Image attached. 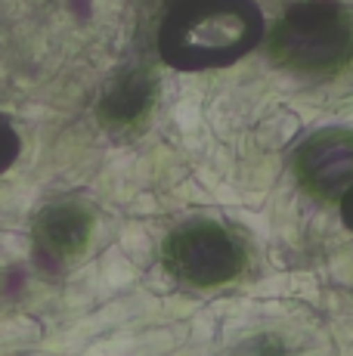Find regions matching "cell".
Wrapping results in <instances>:
<instances>
[{"mask_svg": "<svg viewBox=\"0 0 353 356\" xmlns=\"http://www.w3.org/2000/svg\"><path fill=\"white\" fill-rule=\"evenodd\" d=\"M341 214H344V223L353 229V183L344 189V195H341Z\"/></svg>", "mask_w": 353, "mask_h": 356, "instance_id": "cell-7", "label": "cell"}, {"mask_svg": "<svg viewBox=\"0 0 353 356\" xmlns=\"http://www.w3.org/2000/svg\"><path fill=\"white\" fill-rule=\"evenodd\" d=\"M90 214L78 204H56L47 208L38 220V245L47 257L53 260H72L87 248L90 238Z\"/></svg>", "mask_w": 353, "mask_h": 356, "instance_id": "cell-5", "label": "cell"}, {"mask_svg": "<svg viewBox=\"0 0 353 356\" xmlns=\"http://www.w3.org/2000/svg\"><path fill=\"white\" fill-rule=\"evenodd\" d=\"M165 264L176 279L199 289H214L239 276L245 251L214 220H192L174 229L165 242Z\"/></svg>", "mask_w": 353, "mask_h": 356, "instance_id": "cell-3", "label": "cell"}, {"mask_svg": "<svg viewBox=\"0 0 353 356\" xmlns=\"http://www.w3.org/2000/svg\"><path fill=\"white\" fill-rule=\"evenodd\" d=\"M270 50L291 72L329 78L353 56V19L325 0L297 3L276 22Z\"/></svg>", "mask_w": 353, "mask_h": 356, "instance_id": "cell-2", "label": "cell"}, {"mask_svg": "<svg viewBox=\"0 0 353 356\" xmlns=\"http://www.w3.org/2000/svg\"><path fill=\"white\" fill-rule=\"evenodd\" d=\"M16 149H19V143H16V136H13V130L0 121V170L16 159Z\"/></svg>", "mask_w": 353, "mask_h": 356, "instance_id": "cell-6", "label": "cell"}, {"mask_svg": "<svg viewBox=\"0 0 353 356\" xmlns=\"http://www.w3.org/2000/svg\"><path fill=\"white\" fill-rule=\"evenodd\" d=\"M301 183L316 198H341L353 183V134L350 130H319L295 155Z\"/></svg>", "mask_w": 353, "mask_h": 356, "instance_id": "cell-4", "label": "cell"}, {"mask_svg": "<svg viewBox=\"0 0 353 356\" xmlns=\"http://www.w3.org/2000/svg\"><path fill=\"white\" fill-rule=\"evenodd\" d=\"M261 31L254 0H180L161 25L158 47L176 68H214L242 59Z\"/></svg>", "mask_w": 353, "mask_h": 356, "instance_id": "cell-1", "label": "cell"}]
</instances>
